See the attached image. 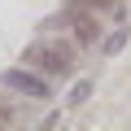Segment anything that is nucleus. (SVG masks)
Returning a JSON list of instances; mask_svg holds the SVG:
<instances>
[{"label": "nucleus", "instance_id": "f257e3e1", "mask_svg": "<svg viewBox=\"0 0 131 131\" xmlns=\"http://www.w3.org/2000/svg\"><path fill=\"white\" fill-rule=\"evenodd\" d=\"M0 83H5L9 92H18V96H31V101H44L48 96V79H39V74H31V70H5L0 74Z\"/></svg>", "mask_w": 131, "mask_h": 131}, {"label": "nucleus", "instance_id": "f03ea898", "mask_svg": "<svg viewBox=\"0 0 131 131\" xmlns=\"http://www.w3.org/2000/svg\"><path fill=\"white\" fill-rule=\"evenodd\" d=\"M26 61L39 66L44 74H61L66 66H70V48H66V44H35V48L26 52Z\"/></svg>", "mask_w": 131, "mask_h": 131}, {"label": "nucleus", "instance_id": "7ed1b4c3", "mask_svg": "<svg viewBox=\"0 0 131 131\" xmlns=\"http://www.w3.org/2000/svg\"><path fill=\"white\" fill-rule=\"evenodd\" d=\"M122 44H127V31H114V35H109V39H105V52H118V48H122Z\"/></svg>", "mask_w": 131, "mask_h": 131}, {"label": "nucleus", "instance_id": "20e7f679", "mask_svg": "<svg viewBox=\"0 0 131 131\" xmlns=\"http://www.w3.org/2000/svg\"><path fill=\"white\" fill-rule=\"evenodd\" d=\"M88 92H92V83H74V88H70V105H79V101H88Z\"/></svg>", "mask_w": 131, "mask_h": 131}, {"label": "nucleus", "instance_id": "39448f33", "mask_svg": "<svg viewBox=\"0 0 131 131\" xmlns=\"http://www.w3.org/2000/svg\"><path fill=\"white\" fill-rule=\"evenodd\" d=\"M79 5H114V0H79Z\"/></svg>", "mask_w": 131, "mask_h": 131}, {"label": "nucleus", "instance_id": "423d86ee", "mask_svg": "<svg viewBox=\"0 0 131 131\" xmlns=\"http://www.w3.org/2000/svg\"><path fill=\"white\" fill-rule=\"evenodd\" d=\"M5 122H9V114H0V127H5Z\"/></svg>", "mask_w": 131, "mask_h": 131}]
</instances>
